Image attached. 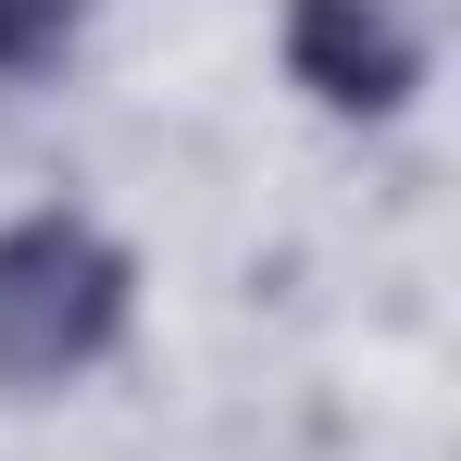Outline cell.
Segmentation results:
<instances>
[{
    "mask_svg": "<svg viewBox=\"0 0 461 461\" xmlns=\"http://www.w3.org/2000/svg\"><path fill=\"white\" fill-rule=\"evenodd\" d=\"M87 13H100V0H0V87L63 76L76 38H87Z\"/></svg>",
    "mask_w": 461,
    "mask_h": 461,
    "instance_id": "3957f363",
    "label": "cell"
},
{
    "mask_svg": "<svg viewBox=\"0 0 461 461\" xmlns=\"http://www.w3.org/2000/svg\"><path fill=\"white\" fill-rule=\"evenodd\" d=\"M125 337H138V249L100 212L38 200L0 225V386L13 399L87 386Z\"/></svg>",
    "mask_w": 461,
    "mask_h": 461,
    "instance_id": "6da1fadb",
    "label": "cell"
},
{
    "mask_svg": "<svg viewBox=\"0 0 461 461\" xmlns=\"http://www.w3.org/2000/svg\"><path fill=\"white\" fill-rule=\"evenodd\" d=\"M275 63L312 113L337 125H399L424 76H437V38L411 0H275Z\"/></svg>",
    "mask_w": 461,
    "mask_h": 461,
    "instance_id": "7a4b0ae2",
    "label": "cell"
}]
</instances>
